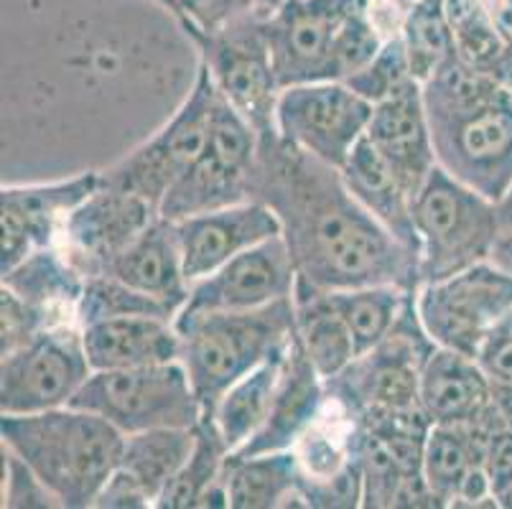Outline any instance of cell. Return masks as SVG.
<instances>
[{
    "instance_id": "8d00e7d4",
    "label": "cell",
    "mask_w": 512,
    "mask_h": 509,
    "mask_svg": "<svg viewBox=\"0 0 512 509\" xmlns=\"http://www.w3.org/2000/svg\"><path fill=\"white\" fill-rule=\"evenodd\" d=\"M3 507H59L57 497H54V494L49 492V487L34 474V469L6 446H3Z\"/></svg>"
},
{
    "instance_id": "d4e9b609",
    "label": "cell",
    "mask_w": 512,
    "mask_h": 509,
    "mask_svg": "<svg viewBox=\"0 0 512 509\" xmlns=\"http://www.w3.org/2000/svg\"><path fill=\"white\" fill-rule=\"evenodd\" d=\"M296 306V342L324 380L342 375L357 359L355 339L332 303V293L296 280L293 291Z\"/></svg>"
},
{
    "instance_id": "4fadbf2b",
    "label": "cell",
    "mask_w": 512,
    "mask_h": 509,
    "mask_svg": "<svg viewBox=\"0 0 512 509\" xmlns=\"http://www.w3.org/2000/svg\"><path fill=\"white\" fill-rule=\"evenodd\" d=\"M296 265L281 235L260 242L214 273L194 280L189 298L176 316L214 314V311H253L293 298Z\"/></svg>"
},
{
    "instance_id": "d6986e66",
    "label": "cell",
    "mask_w": 512,
    "mask_h": 509,
    "mask_svg": "<svg viewBox=\"0 0 512 509\" xmlns=\"http://www.w3.org/2000/svg\"><path fill=\"white\" fill-rule=\"evenodd\" d=\"M327 403V380L316 372V367L309 362V357L293 336L271 413L265 418L263 428L240 451L230 456H255L293 448L319 423V418L327 410Z\"/></svg>"
},
{
    "instance_id": "ab89813d",
    "label": "cell",
    "mask_w": 512,
    "mask_h": 509,
    "mask_svg": "<svg viewBox=\"0 0 512 509\" xmlns=\"http://www.w3.org/2000/svg\"><path fill=\"white\" fill-rule=\"evenodd\" d=\"M153 507L151 497L143 492L141 484L118 466L113 476L107 479L105 487L100 489L92 509H146Z\"/></svg>"
},
{
    "instance_id": "f1b7e54d",
    "label": "cell",
    "mask_w": 512,
    "mask_h": 509,
    "mask_svg": "<svg viewBox=\"0 0 512 509\" xmlns=\"http://www.w3.org/2000/svg\"><path fill=\"white\" fill-rule=\"evenodd\" d=\"M227 459H230V448L225 438L214 426L212 415H204L197 426V443L192 454L158 497L156 509H197L204 494L225 479Z\"/></svg>"
},
{
    "instance_id": "e575fe53",
    "label": "cell",
    "mask_w": 512,
    "mask_h": 509,
    "mask_svg": "<svg viewBox=\"0 0 512 509\" xmlns=\"http://www.w3.org/2000/svg\"><path fill=\"white\" fill-rule=\"evenodd\" d=\"M57 324H69V321H62L46 308L34 306L11 288L0 286V357Z\"/></svg>"
},
{
    "instance_id": "7bdbcfd3",
    "label": "cell",
    "mask_w": 512,
    "mask_h": 509,
    "mask_svg": "<svg viewBox=\"0 0 512 509\" xmlns=\"http://www.w3.org/2000/svg\"><path fill=\"white\" fill-rule=\"evenodd\" d=\"M497 504H500L502 509H512V487L507 489V492H502L500 497H497Z\"/></svg>"
},
{
    "instance_id": "f35d334b",
    "label": "cell",
    "mask_w": 512,
    "mask_h": 509,
    "mask_svg": "<svg viewBox=\"0 0 512 509\" xmlns=\"http://www.w3.org/2000/svg\"><path fill=\"white\" fill-rule=\"evenodd\" d=\"M482 466L487 471L495 499L512 487V428H492L484 446Z\"/></svg>"
},
{
    "instance_id": "7dc6e473",
    "label": "cell",
    "mask_w": 512,
    "mask_h": 509,
    "mask_svg": "<svg viewBox=\"0 0 512 509\" xmlns=\"http://www.w3.org/2000/svg\"><path fill=\"white\" fill-rule=\"evenodd\" d=\"M507 3H510V6H512V0H507Z\"/></svg>"
},
{
    "instance_id": "f546056e",
    "label": "cell",
    "mask_w": 512,
    "mask_h": 509,
    "mask_svg": "<svg viewBox=\"0 0 512 509\" xmlns=\"http://www.w3.org/2000/svg\"><path fill=\"white\" fill-rule=\"evenodd\" d=\"M329 293H332V303L347 324L349 334L355 339L357 357H360L383 342L398 321L408 296L416 291H406L398 286H365Z\"/></svg>"
},
{
    "instance_id": "5bb4252c",
    "label": "cell",
    "mask_w": 512,
    "mask_h": 509,
    "mask_svg": "<svg viewBox=\"0 0 512 509\" xmlns=\"http://www.w3.org/2000/svg\"><path fill=\"white\" fill-rule=\"evenodd\" d=\"M102 184V171H87L51 184H21L0 189L3 255L0 273L16 268L36 250L59 245L69 214Z\"/></svg>"
},
{
    "instance_id": "9c48e42d",
    "label": "cell",
    "mask_w": 512,
    "mask_h": 509,
    "mask_svg": "<svg viewBox=\"0 0 512 509\" xmlns=\"http://www.w3.org/2000/svg\"><path fill=\"white\" fill-rule=\"evenodd\" d=\"M92 375L82 326L57 324L3 354L0 362V415H29L72 403Z\"/></svg>"
},
{
    "instance_id": "3957f363",
    "label": "cell",
    "mask_w": 512,
    "mask_h": 509,
    "mask_svg": "<svg viewBox=\"0 0 512 509\" xmlns=\"http://www.w3.org/2000/svg\"><path fill=\"white\" fill-rule=\"evenodd\" d=\"M174 326L181 334V364L207 415L237 380L291 347L296 306L283 298L253 311L176 316Z\"/></svg>"
},
{
    "instance_id": "b9f144b4",
    "label": "cell",
    "mask_w": 512,
    "mask_h": 509,
    "mask_svg": "<svg viewBox=\"0 0 512 509\" xmlns=\"http://www.w3.org/2000/svg\"><path fill=\"white\" fill-rule=\"evenodd\" d=\"M492 408L505 428H512V385L492 382Z\"/></svg>"
},
{
    "instance_id": "cb8c5ba5",
    "label": "cell",
    "mask_w": 512,
    "mask_h": 509,
    "mask_svg": "<svg viewBox=\"0 0 512 509\" xmlns=\"http://www.w3.org/2000/svg\"><path fill=\"white\" fill-rule=\"evenodd\" d=\"M301 461L293 448L255 456H230L225 466L232 509L306 507L301 492Z\"/></svg>"
},
{
    "instance_id": "30bf717a",
    "label": "cell",
    "mask_w": 512,
    "mask_h": 509,
    "mask_svg": "<svg viewBox=\"0 0 512 509\" xmlns=\"http://www.w3.org/2000/svg\"><path fill=\"white\" fill-rule=\"evenodd\" d=\"M416 308L436 347L474 357L492 326L512 314V273L484 260L451 278L423 283Z\"/></svg>"
},
{
    "instance_id": "44dd1931",
    "label": "cell",
    "mask_w": 512,
    "mask_h": 509,
    "mask_svg": "<svg viewBox=\"0 0 512 509\" xmlns=\"http://www.w3.org/2000/svg\"><path fill=\"white\" fill-rule=\"evenodd\" d=\"M92 372L130 370L181 359V334L174 321L156 316H125L82 326Z\"/></svg>"
},
{
    "instance_id": "7c38bea8",
    "label": "cell",
    "mask_w": 512,
    "mask_h": 509,
    "mask_svg": "<svg viewBox=\"0 0 512 509\" xmlns=\"http://www.w3.org/2000/svg\"><path fill=\"white\" fill-rule=\"evenodd\" d=\"M372 107L347 82L291 84L278 95L276 133L288 146L342 168L365 138Z\"/></svg>"
},
{
    "instance_id": "60d3db41",
    "label": "cell",
    "mask_w": 512,
    "mask_h": 509,
    "mask_svg": "<svg viewBox=\"0 0 512 509\" xmlns=\"http://www.w3.org/2000/svg\"><path fill=\"white\" fill-rule=\"evenodd\" d=\"M492 260L512 273V217H502L500 214V237H497Z\"/></svg>"
},
{
    "instance_id": "7a4b0ae2",
    "label": "cell",
    "mask_w": 512,
    "mask_h": 509,
    "mask_svg": "<svg viewBox=\"0 0 512 509\" xmlns=\"http://www.w3.org/2000/svg\"><path fill=\"white\" fill-rule=\"evenodd\" d=\"M3 446L34 469L62 509H92L120 466L125 433L90 410L64 405L29 415H0Z\"/></svg>"
},
{
    "instance_id": "4316f807",
    "label": "cell",
    "mask_w": 512,
    "mask_h": 509,
    "mask_svg": "<svg viewBox=\"0 0 512 509\" xmlns=\"http://www.w3.org/2000/svg\"><path fill=\"white\" fill-rule=\"evenodd\" d=\"M288 349L278 352L268 362L255 367L250 375L237 380L230 390L214 405L212 420L220 436L225 438L230 454L240 451L255 433L263 428L265 418L271 413L273 398H276L278 382H281L283 364H286Z\"/></svg>"
},
{
    "instance_id": "ac0fdd59",
    "label": "cell",
    "mask_w": 512,
    "mask_h": 509,
    "mask_svg": "<svg viewBox=\"0 0 512 509\" xmlns=\"http://www.w3.org/2000/svg\"><path fill=\"white\" fill-rule=\"evenodd\" d=\"M365 135L413 196L439 166L421 82L406 84L395 95L377 102Z\"/></svg>"
},
{
    "instance_id": "52a82bcc",
    "label": "cell",
    "mask_w": 512,
    "mask_h": 509,
    "mask_svg": "<svg viewBox=\"0 0 512 509\" xmlns=\"http://www.w3.org/2000/svg\"><path fill=\"white\" fill-rule=\"evenodd\" d=\"M260 138L253 125L217 92L207 143L174 189L164 196L158 214L181 222L253 199Z\"/></svg>"
},
{
    "instance_id": "8992f818",
    "label": "cell",
    "mask_w": 512,
    "mask_h": 509,
    "mask_svg": "<svg viewBox=\"0 0 512 509\" xmlns=\"http://www.w3.org/2000/svg\"><path fill=\"white\" fill-rule=\"evenodd\" d=\"M426 112L436 163L490 202H505L512 191V92L502 87L477 105Z\"/></svg>"
},
{
    "instance_id": "603a6c76",
    "label": "cell",
    "mask_w": 512,
    "mask_h": 509,
    "mask_svg": "<svg viewBox=\"0 0 512 509\" xmlns=\"http://www.w3.org/2000/svg\"><path fill=\"white\" fill-rule=\"evenodd\" d=\"M105 273L115 275L148 296L171 303L179 311L192 288L184 270L176 222L164 217L153 219L151 227H146L136 240L130 242L128 250Z\"/></svg>"
},
{
    "instance_id": "e0dca14e",
    "label": "cell",
    "mask_w": 512,
    "mask_h": 509,
    "mask_svg": "<svg viewBox=\"0 0 512 509\" xmlns=\"http://www.w3.org/2000/svg\"><path fill=\"white\" fill-rule=\"evenodd\" d=\"M189 283L214 273L240 252L281 235V219L260 199L194 214L176 222Z\"/></svg>"
},
{
    "instance_id": "836d02e7",
    "label": "cell",
    "mask_w": 512,
    "mask_h": 509,
    "mask_svg": "<svg viewBox=\"0 0 512 509\" xmlns=\"http://www.w3.org/2000/svg\"><path fill=\"white\" fill-rule=\"evenodd\" d=\"M411 82H418V79L413 77L411 62H408L406 46H403L400 34L390 36L383 44V49L377 51L375 59L362 72L347 79L349 87L360 97H365L367 102H372V105L395 95V92L403 90Z\"/></svg>"
},
{
    "instance_id": "ee69618b",
    "label": "cell",
    "mask_w": 512,
    "mask_h": 509,
    "mask_svg": "<svg viewBox=\"0 0 512 509\" xmlns=\"http://www.w3.org/2000/svg\"><path fill=\"white\" fill-rule=\"evenodd\" d=\"M153 3L161 8H166L169 13H176V8H179V0H153Z\"/></svg>"
},
{
    "instance_id": "9a60e30c",
    "label": "cell",
    "mask_w": 512,
    "mask_h": 509,
    "mask_svg": "<svg viewBox=\"0 0 512 509\" xmlns=\"http://www.w3.org/2000/svg\"><path fill=\"white\" fill-rule=\"evenodd\" d=\"M360 3L365 0H288L263 18L281 87L327 82L334 39Z\"/></svg>"
},
{
    "instance_id": "83f0119b",
    "label": "cell",
    "mask_w": 512,
    "mask_h": 509,
    "mask_svg": "<svg viewBox=\"0 0 512 509\" xmlns=\"http://www.w3.org/2000/svg\"><path fill=\"white\" fill-rule=\"evenodd\" d=\"M197 443V428H153V431L125 436L120 469L128 471L151 497L156 507L171 479L179 474L184 461Z\"/></svg>"
},
{
    "instance_id": "d6a6232c",
    "label": "cell",
    "mask_w": 512,
    "mask_h": 509,
    "mask_svg": "<svg viewBox=\"0 0 512 509\" xmlns=\"http://www.w3.org/2000/svg\"><path fill=\"white\" fill-rule=\"evenodd\" d=\"M390 36L370 13V0L360 3L355 11L349 13L347 21L339 28L337 39H334L332 54H329L327 82H347L357 72L367 67L383 49V44Z\"/></svg>"
},
{
    "instance_id": "bcb514c9",
    "label": "cell",
    "mask_w": 512,
    "mask_h": 509,
    "mask_svg": "<svg viewBox=\"0 0 512 509\" xmlns=\"http://www.w3.org/2000/svg\"><path fill=\"white\" fill-rule=\"evenodd\" d=\"M400 3H403V6H411V3H416V0H400Z\"/></svg>"
},
{
    "instance_id": "8fae6325",
    "label": "cell",
    "mask_w": 512,
    "mask_h": 509,
    "mask_svg": "<svg viewBox=\"0 0 512 509\" xmlns=\"http://www.w3.org/2000/svg\"><path fill=\"white\" fill-rule=\"evenodd\" d=\"M202 64L214 87L255 128L258 138L276 133V105L281 95L263 18L250 16L220 34L194 36Z\"/></svg>"
},
{
    "instance_id": "f6af8a7d",
    "label": "cell",
    "mask_w": 512,
    "mask_h": 509,
    "mask_svg": "<svg viewBox=\"0 0 512 509\" xmlns=\"http://www.w3.org/2000/svg\"><path fill=\"white\" fill-rule=\"evenodd\" d=\"M500 214H502V217H512L510 204H500Z\"/></svg>"
},
{
    "instance_id": "6da1fadb",
    "label": "cell",
    "mask_w": 512,
    "mask_h": 509,
    "mask_svg": "<svg viewBox=\"0 0 512 509\" xmlns=\"http://www.w3.org/2000/svg\"><path fill=\"white\" fill-rule=\"evenodd\" d=\"M253 199L281 219L301 280L321 291L398 286L418 291V255L395 240L344 186L339 168L283 143L260 140Z\"/></svg>"
},
{
    "instance_id": "277c9868",
    "label": "cell",
    "mask_w": 512,
    "mask_h": 509,
    "mask_svg": "<svg viewBox=\"0 0 512 509\" xmlns=\"http://www.w3.org/2000/svg\"><path fill=\"white\" fill-rule=\"evenodd\" d=\"M413 222L423 286L492 260L500 237V204L436 166L413 196Z\"/></svg>"
},
{
    "instance_id": "2e32d148",
    "label": "cell",
    "mask_w": 512,
    "mask_h": 509,
    "mask_svg": "<svg viewBox=\"0 0 512 509\" xmlns=\"http://www.w3.org/2000/svg\"><path fill=\"white\" fill-rule=\"evenodd\" d=\"M158 214L148 199L100 184L69 214L59 247L82 273H105Z\"/></svg>"
},
{
    "instance_id": "1f68e13d",
    "label": "cell",
    "mask_w": 512,
    "mask_h": 509,
    "mask_svg": "<svg viewBox=\"0 0 512 509\" xmlns=\"http://www.w3.org/2000/svg\"><path fill=\"white\" fill-rule=\"evenodd\" d=\"M176 314H179L176 306L156 296H148L110 273L90 275L77 303L79 326L107 319H125V316H156V319L174 321Z\"/></svg>"
},
{
    "instance_id": "74e56055",
    "label": "cell",
    "mask_w": 512,
    "mask_h": 509,
    "mask_svg": "<svg viewBox=\"0 0 512 509\" xmlns=\"http://www.w3.org/2000/svg\"><path fill=\"white\" fill-rule=\"evenodd\" d=\"M474 359L492 382L512 385V314L492 326L490 334L479 344Z\"/></svg>"
},
{
    "instance_id": "484cf974",
    "label": "cell",
    "mask_w": 512,
    "mask_h": 509,
    "mask_svg": "<svg viewBox=\"0 0 512 509\" xmlns=\"http://www.w3.org/2000/svg\"><path fill=\"white\" fill-rule=\"evenodd\" d=\"M0 286L11 288L34 306L46 308L62 321H77V303L85 291L87 275L72 263L59 245L29 255L16 268L6 270Z\"/></svg>"
},
{
    "instance_id": "5b68a950",
    "label": "cell",
    "mask_w": 512,
    "mask_h": 509,
    "mask_svg": "<svg viewBox=\"0 0 512 509\" xmlns=\"http://www.w3.org/2000/svg\"><path fill=\"white\" fill-rule=\"evenodd\" d=\"M69 405L102 415L125 436L153 428H197L204 418V408L181 359L92 372Z\"/></svg>"
},
{
    "instance_id": "4dcf8cb0",
    "label": "cell",
    "mask_w": 512,
    "mask_h": 509,
    "mask_svg": "<svg viewBox=\"0 0 512 509\" xmlns=\"http://www.w3.org/2000/svg\"><path fill=\"white\" fill-rule=\"evenodd\" d=\"M400 39L406 46L411 72L418 82L434 77L456 54L454 28H451L446 0H416L406 8Z\"/></svg>"
},
{
    "instance_id": "7402d4cb",
    "label": "cell",
    "mask_w": 512,
    "mask_h": 509,
    "mask_svg": "<svg viewBox=\"0 0 512 509\" xmlns=\"http://www.w3.org/2000/svg\"><path fill=\"white\" fill-rule=\"evenodd\" d=\"M344 186L357 202L383 224L385 230L411 247L418 255L416 222H413V194L408 186L400 181L393 168L388 166L380 151L370 143V138H362L347 161L339 168Z\"/></svg>"
},
{
    "instance_id": "ffe728a7",
    "label": "cell",
    "mask_w": 512,
    "mask_h": 509,
    "mask_svg": "<svg viewBox=\"0 0 512 509\" xmlns=\"http://www.w3.org/2000/svg\"><path fill=\"white\" fill-rule=\"evenodd\" d=\"M421 408L431 426L477 423L492 413V380L474 357L436 347L421 370Z\"/></svg>"
},
{
    "instance_id": "d590c367",
    "label": "cell",
    "mask_w": 512,
    "mask_h": 509,
    "mask_svg": "<svg viewBox=\"0 0 512 509\" xmlns=\"http://www.w3.org/2000/svg\"><path fill=\"white\" fill-rule=\"evenodd\" d=\"M258 0H179L174 16L192 36H212L255 16Z\"/></svg>"
},
{
    "instance_id": "ba28073f",
    "label": "cell",
    "mask_w": 512,
    "mask_h": 509,
    "mask_svg": "<svg viewBox=\"0 0 512 509\" xmlns=\"http://www.w3.org/2000/svg\"><path fill=\"white\" fill-rule=\"evenodd\" d=\"M214 100H217V87L209 77V69L199 62L192 92L174 112V118L136 151L105 168L102 184L138 194L153 207H161L164 196L189 171L207 143Z\"/></svg>"
}]
</instances>
